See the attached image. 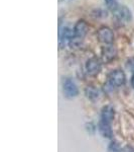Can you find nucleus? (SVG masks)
<instances>
[{
	"label": "nucleus",
	"mask_w": 134,
	"mask_h": 152,
	"mask_svg": "<svg viewBox=\"0 0 134 152\" xmlns=\"http://www.w3.org/2000/svg\"><path fill=\"white\" fill-rule=\"evenodd\" d=\"M97 37H98L99 42L106 45H111L114 41V34L112 29L108 26H103L98 31L97 33Z\"/></svg>",
	"instance_id": "nucleus-1"
},
{
	"label": "nucleus",
	"mask_w": 134,
	"mask_h": 152,
	"mask_svg": "<svg viewBox=\"0 0 134 152\" xmlns=\"http://www.w3.org/2000/svg\"><path fill=\"white\" fill-rule=\"evenodd\" d=\"M63 90H64L65 95L67 97H69V99L77 96L78 94H79V90H78L76 83L73 81L72 79H70V78H67V79L64 80V83H63Z\"/></svg>",
	"instance_id": "nucleus-2"
},
{
	"label": "nucleus",
	"mask_w": 134,
	"mask_h": 152,
	"mask_svg": "<svg viewBox=\"0 0 134 152\" xmlns=\"http://www.w3.org/2000/svg\"><path fill=\"white\" fill-rule=\"evenodd\" d=\"M74 37V29H71L69 28H61L58 31V44L60 47L63 48L66 46V44H69L70 41Z\"/></svg>",
	"instance_id": "nucleus-3"
},
{
	"label": "nucleus",
	"mask_w": 134,
	"mask_h": 152,
	"mask_svg": "<svg viewBox=\"0 0 134 152\" xmlns=\"http://www.w3.org/2000/svg\"><path fill=\"white\" fill-rule=\"evenodd\" d=\"M125 74L121 70H114L109 75V82L112 86H121L125 83Z\"/></svg>",
	"instance_id": "nucleus-4"
},
{
	"label": "nucleus",
	"mask_w": 134,
	"mask_h": 152,
	"mask_svg": "<svg viewBox=\"0 0 134 152\" xmlns=\"http://www.w3.org/2000/svg\"><path fill=\"white\" fill-rule=\"evenodd\" d=\"M86 69L87 72L89 73L90 75H97L101 70V63H100V60L98 58L93 57L87 61L86 64Z\"/></svg>",
	"instance_id": "nucleus-5"
},
{
	"label": "nucleus",
	"mask_w": 134,
	"mask_h": 152,
	"mask_svg": "<svg viewBox=\"0 0 134 152\" xmlns=\"http://www.w3.org/2000/svg\"><path fill=\"white\" fill-rule=\"evenodd\" d=\"M89 28H88V24L85 20H79L78 23L75 24L74 28V37H76L78 39H83L85 38V36L87 35Z\"/></svg>",
	"instance_id": "nucleus-6"
},
{
	"label": "nucleus",
	"mask_w": 134,
	"mask_h": 152,
	"mask_svg": "<svg viewBox=\"0 0 134 152\" xmlns=\"http://www.w3.org/2000/svg\"><path fill=\"white\" fill-rule=\"evenodd\" d=\"M116 56L117 49L113 45H109L102 49V59H103L104 62H111L112 60L116 58Z\"/></svg>",
	"instance_id": "nucleus-7"
},
{
	"label": "nucleus",
	"mask_w": 134,
	"mask_h": 152,
	"mask_svg": "<svg viewBox=\"0 0 134 152\" xmlns=\"http://www.w3.org/2000/svg\"><path fill=\"white\" fill-rule=\"evenodd\" d=\"M116 18L120 21H130L132 19V13L128 7L122 5L119 6V8L116 10Z\"/></svg>",
	"instance_id": "nucleus-8"
},
{
	"label": "nucleus",
	"mask_w": 134,
	"mask_h": 152,
	"mask_svg": "<svg viewBox=\"0 0 134 152\" xmlns=\"http://www.w3.org/2000/svg\"><path fill=\"white\" fill-rule=\"evenodd\" d=\"M99 131L101 135L105 138H111L112 137V130L110 127V124L106 123L104 121H101L99 123Z\"/></svg>",
	"instance_id": "nucleus-9"
},
{
	"label": "nucleus",
	"mask_w": 134,
	"mask_h": 152,
	"mask_svg": "<svg viewBox=\"0 0 134 152\" xmlns=\"http://www.w3.org/2000/svg\"><path fill=\"white\" fill-rule=\"evenodd\" d=\"M114 119V110L111 107H105L102 110V120L106 123L110 124Z\"/></svg>",
	"instance_id": "nucleus-10"
},
{
	"label": "nucleus",
	"mask_w": 134,
	"mask_h": 152,
	"mask_svg": "<svg viewBox=\"0 0 134 152\" xmlns=\"http://www.w3.org/2000/svg\"><path fill=\"white\" fill-rule=\"evenodd\" d=\"M85 92H86V95L90 99H96L99 95L98 90L94 86H88L86 89H85Z\"/></svg>",
	"instance_id": "nucleus-11"
},
{
	"label": "nucleus",
	"mask_w": 134,
	"mask_h": 152,
	"mask_svg": "<svg viewBox=\"0 0 134 152\" xmlns=\"http://www.w3.org/2000/svg\"><path fill=\"white\" fill-rule=\"evenodd\" d=\"M105 3H106L107 7H108L110 10L116 11L117 9L119 8V5H118V2H117V0H105Z\"/></svg>",
	"instance_id": "nucleus-12"
},
{
	"label": "nucleus",
	"mask_w": 134,
	"mask_h": 152,
	"mask_svg": "<svg viewBox=\"0 0 134 152\" xmlns=\"http://www.w3.org/2000/svg\"><path fill=\"white\" fill-rule=\"evenodd\" d=\"M108 152H120V146H119L118 142H111L108 147Z\"/></svg>",
	"instance_id": "nucleus-13"
},
{
	"label": "nucleus",
	"mask_w": 134,
	"mask_h": 152,
	"mask_svg": "<svg viewBox=\"0 0 134 152\" xmlns=\"http://www.w3.org/2000/svg\"><path fill=\"white\" fill-rule=\"evenodd\" d=\"M127 67H128L130 70L134 71V58H130V59H129V60L127 61Z\"/></svg>",
	"instance_id": "nucleus-14"
},
{
	"label": "nucleus",
	"mask_w": 134,
	"mask_h": 152,
	"mask_svg": "<svg viewBox=\"0 0 134 152\" xmlns=\"http://www.w3.org/2000/svg\"><path fill=\"white\" fill-rule=\"evenodd\" d=\"M131 84H132V86L134 87V74L132 75V78H131Z\"/></svg>",
	"instance_id": "nucleus-15"
}]
</instances>
